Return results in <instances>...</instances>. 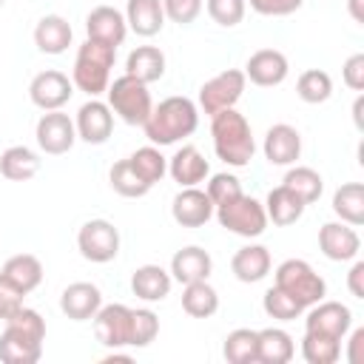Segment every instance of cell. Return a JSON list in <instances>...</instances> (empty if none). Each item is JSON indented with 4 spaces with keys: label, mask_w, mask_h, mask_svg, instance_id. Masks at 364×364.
I'll return each instance as SVG.
<instances>
[{
    "label": "cell",
    "mask_w": 364,
    "mask_h": 364,
    "mask_svg": "<svg viewBox=\"0 0 364 364\" xmlns=\"http://www.w3.org/2000/svg\"><path fill=\"white\" fill-rule=\"evenodd\" d=\"M102 361H131V355L128 353H119V350H111V353L102 355Z\"/></svg>",
    "instance_id": "52"
},
{
    "label": "cell",
    "mask_w": 364,
    "mask_h": 364,
    "mask_svg": "<svg viewBox=\"0 0 364 364\" xmlns=\"http://www.w3.org/2000/svg\"><path fill=\"white\" fill-rule=\"evenodd\" d=\"M171 216L182 228H202L213 216V202L202 188H182L171 202Z\"/></svg>",
    "instance_id": "18"
},
{
    "label": "cell",
    "mask_w": 364,
    "mask_h": 364,
    "mask_svg": "<svg viewBox=\"0 0 364 364\" xmlns=\"http://www.w3.org/2000/svg\"><path fill=\"white\" fill-rule=\"evenodd\" d=\"M273 279H276V287L284 290L287 296H293L304 310L327 296V282L304 259H284L276 267Z\"/></svg>",
    "instance_id": "5"
},
{
    "label": "cell",
    "mask_w": 364,
    "mask_h": 364,
    "mask_svg": "<svg viewBox=\"0 0 364 364\" xmlns=\"http://www.w3.org/2000/svg\"><path fill=\"white\" fill-rule=\"evenodd\" d=\"M296 353L293 336L282 327L256 330V364H287Z\"/></svg>",
    "instance_id": "24"
},
{
    "label": "cell",
    "mask_w": 364,
    "mask_h": 364,
    "mask_svg": "<svg viewBox=\"0 0 364 364\" xmlns=\"http://www.w3.org/2000/svg\"><path fill=\"white\" fill-rule=\"evenodd\" d=\"M199 125V108L188 97H165L159 105L151 108L148 119L142 122L145 136L151 145H173L185 136H191Z\"/></svg>",
    "instance_id": "2"
},
{
    "label": "cell",
    "mask_w": 364,
    "mask_h": 364,
    "mask_svg": "<svg viewBox=\"0 0 364 364\" xmlns=\"http://www.w3.org/2000/svg\"><path fill=\"white\" fill-rule=\"evenodd\" d=\"M102 307V293L91 282H71L60 293V310L71 321H91Z\"/></svg>",
    "instance_id": "19"
},
{
    "label": "cell",
    "mask_w": 364,
    "mask_h": 364,
    "mask_svg": "<svg viewBox=\"0 0 364 364\" xmlns=\"http://www.w3.org/2000/svg\"><path fill=\"white\" fill-rule=\"evenodd\" d=\"M282 185L290 188L304 205L318 202V196H321V191H324V179H321V173H318L316 168H307V165H293V168L284 173Z\"/></svg>",
    "instance_id": "34"
},
{
    "label": "cell",
    "mask_w": 364,
    "mask_h": 364,
    "mask_svg": "<svg viewBox=\"0 0 364 364\" xmlns=\"http://www.w3.org/2000/svg\"><path fill=\"white\" fill-rule=\"evenodd\" d=\"M262 205H264L267 222H273V225H279V228H287V225L299 222L301 213H304V208H307V205H304L290 188H284V185L273 188Z\"/></svg>",
    "instance_id": "29"
},
{
    "label": "cell",
    "mask_w": 364,
    "mask_h": 364,
    "mask_svg": "<svg viewBox=\"0 0 364 364\" xmlns=\"http://www.w3.org/2000/svg\"><path fill=\"white\" fill-rule=\"evenodd\" d=\"M77 250L94 264L114 262L119 253V230L108 219H88L77 233Z\"/></svg>",
    "instance_id": "10"
},
{
    "label": "cell",
    "mask_w": 364,
    "mask_h": 364,
    "mask_svg": "<svg viewBox=\"0 0 364 364\" xmlns=\"http://www.w3.org/2000/svg\"><path fill=\"white\" fill-rule=\"evenodd\" d=\"M37 171H40V156L28 145H11L0 154V173L9 182H26L37 176Z\"/></svg>",
    "instance_id": "31"
},
{
    "label": "cell",
    "mask_w": 364,
    "mask_h": 364,
    "mask_svg": "<svg viewBox=\"0 0 364 364\" xmlns=\"http://www.w3.org/2000/svg\"><path fill=\"white\" fill-rule=\"evenodd\" d=\"M296 94L307 105H321L333 97V77L321 68H307L296 80Z\"/></svg>",
    "instance_id": "35"
},
{
    "label": "cell",
    "mask_w": 364,
    "mask_h": 364,
    "mask_svg": "<svg viewBox=\"0 0 364 364\" xmlns=\"http://www.w3.org/2000/svg\"><path fill=\"white\" fill-rule=\"evenodd\" d=\"M85 34H88V40H100V43H108L117 48V46H122V40L128 34L125 14L117 11L114 6H97L85 17Z\"/></svg>",
    "instance_id": "20"
},
{
    "label": "cell",
    "mask_w": 364,
    "mask_h": 364,
    "mask_svg": "<svg viewBox=\"0 0 364 364\" xmlns=\"http://www.w3.org/2000/svg\"><path fill=\"white\" fill-rule=\"evenodd\" d=\"M361 108H364V97L358 94V97H355V102H353V122H355V128H358V131H364V122H361Z\"/></svg>",
    "instance_id": "51"
},
{
    "label": "cell",
    "mask_w": 364,
    "mask_h": 364,
    "mask_svg": "<svg viewBox=\"0 0 364 364\" xmlns=\"http://www.w3.org/2000/svg\"><path fill=\"white\" fill-rule=\"evenodd\" d=\"M262 307H264V313H267L270 318H276V321H293V318H299V316L304 313V307H301L293 296H287L284 290H279L276 284L262 296Z\"/></svg>",
    "instance_id": "40"
},
{
    "label": "cell",
    "mask_w": 364,
    "mask_h": 364,
    "mask_svg": "<svg viewBox=\"0 0 364 364\" xmlns=\"http://www.w3.org/2000/svg\"><path fill=\"white\" fill-rule=\"evenodd\" d=\"M213 216L225 230H230V233H236L242 239H256V236H262L267 230L264 205L259 199L247 196V193H239L236 199H230L225 205H216Z\"/></svg>",
    "instance_id": "7"
},
{
    "label": "cell",
    "mask_w": 364,
    "mask_h": 364,
    "mask_svg": "<svg viewBox=\"0 0 364 364\" xmlns=\"http://www.w3.org/2000/svg\"><path fill=\"white\" fill-rule=\"evenodd\" d=\"M341 77H344V85L347 88L364 91V54L347 57V63L341 65Z\"/></svg>",
    "instance_id": "47"
},
{
    "label": "cell",
    "mask_w": 364,
    "mask_h": 364,
    "mask_svg": "<svg viewBox=\"0 0 364 364\" xmlns=\"http://www.w3.org/2000/svg\"><path fill=\"white\" fill-rule=\"evenodd\" d=\"M270 264H273V259H270V250H267L264 245H245V247H239V250L233 253V259H230L233 276H236L239 282H245V284L262 282V279L270 273Z\"/></svg>",
    "instance_id": "23"
},
{
    "label": "cell",
    "mask_w": 364,
    "mask_h": 364,
    "mask_svg": "<svg viewBox=\"0 0 364 364\" xmlns=\"http://www.w3.org/2000/svg\"><path fill=\"white\" fill-rule=\"evenodd\" d=\"M353 327V310L341 301H316L307 307V316H304V330L310 333H321V336H333L338 341L347 338Z\"/></svg>",
    "instance_id": "12"
},
{
    "label": "cell",
    "mask_w": 364,
    "mask_h": 364,
    "mask_svg": "<svg viewBox=\"0 0 364 364\" xmlns=\"http://www.w3.org/2000/svg\"><path fill=\"white\" fill-rule=\"evenodd\" d=\"M3 3H6V0H0V6H3Z\"/></svg>",
    "instance_id": "53"
},
{
    "label": "cell",
    "mask_w": 364,
    "mask_h": 364,
    "mask_svg": "<svg viewBox=\"0 0 364 364\" xmlns=\"http://www.w3.org/2000/svg\"><path fill=\"white\" fill-rule=\"evenodd\" d=\"M125 74L136 77L145 85L162 80V74H165V54H162V48H156V46H136L128 54V60H125Z\"/></svg>",
    "instance_id": "30"
},
{
    "label": "cell",
    "mask_w": 364,
    "mask_h": 364,
    "mask_svg": "<svg viewBox=\"0 0 364 364\" xmlns=\"http://www.w3.org/2000/svg\"><path fill=\"white\" fill-rule=\"evenodd\" d=\"M71 37H74L71 23L60 14H46L34 26V46L43 54H63L71 46Z\"/></svg>",
    "instance_id": "26"
},
{
    "label": "cell",
    "mask_w": 364,
    "mask_h": 364,
    "mask_svg": "<svg viewBox=\"0 0 364 364\" xmlns=\"http://www.w3.org/2000/svg\"><path fill=\"white\" fill-rule=\"evenodd\" d=\"M205 193L210 196V202H213V208L216 205H225V202H230V199H236L239 193H245L242 191V182H239V176H233V173H213L210 176V182H208V188H205Z\"/></svg>",
    "instance_id": "42"
},
{
    "label": "cell",
    "mask_w": 364,
    "mask_h": 364,
    "mask_svg": "<svg viewBox=\"0 0 364 364\" xmlns=\"http://www.w3.org/2000/svg\"><path fill=\"white\" fill-rule=\"evenodd\" d=\"M210 136H213V151L225 165H230V168L250 165V159L256 154V139H253V128L245 114H239L236 108H225V111L213 114Z\"/></svg>",
    "instance_id": "3"
},
{
    "label": "cell",
    "mask_w": 364,
    "mask_h": 364,
    "mask_svg": "<svg viewBox=\"0 0 364 364\" xmlns=\"http://www.w3.org/2000/svg\"><path fill=\"white\" fill-rule=\"evenodd\" d=\"M125 23L139 37H154L165 26L162 0H128L125 6Z\"/></svg>",
    "instance_id": "27"
},
{
    "label": "cell",
    "mask_w": 364,
    "mask_h": 364,
    "mask_svg": "<svg viewBox=\"0 0 364 364\" xmlns=\"http://www.w3.org/2000/svg\"><path fill=\"white\" fill-rule=\"evenodd\" d=\"M213 270V259L205 247L199 245H188L182 250H176L171 256V279L179 284H191V282H205Z\"/></svg>",
    "instance_id": "22"
},
{
    "label": "cell",
    "mask_w": 364,
    "mask_h": 364,
    "mask_svg": "<svg viewBox=\"0 0 364 364\" xmlns=\"http://www.w3.org/2000/svg\"><path fill=\"white\" fill-rule=\"evenodd\" d=\"M347 9L355 23H364V0H347Z\"/></svg>",
    "instance_id": "50"
},
{
    "label": "cell",
    "mask_w": 364,
    "mask_h": 364,
    "mask_svg": "<svg viewBox=\"0 0 364 364\" xmlns=\"http://www.w3.org/2000/svg\"><path fill=\"white\" fill-rule=\"evenodd\" d=\"M108 182H111V188H114L119 196H125V199H139V196H145V193L151 191V185L136 173V168L131 165V159L114 162L111 171H108Z\"/></svg>",
    "instance_id": "36"
},
{
    "label": "cell",
    "mask_w": 364,
    "mask_h": 364,
    "mask_svg": "<svg viewBox=\"0 0 364 364\" xmlns=\"http://www.w3.org/2000/svg\"><path fill=\"white\" fill-rule=\"evenodd\" d=\"M262 17H287L304 6V0H245Z\"/></svg>",
    "instance_id": "45"
},
{
    "label": "cell",
    "mask_w": 364,
    "mask_h": 364,
    "mask_svg": "<svg viewBox=\"0 0 364 364\" xmlns=\"http://www.w3.org/2000/svg\"><path fill=\"white\" fill-rule=\"evenodd\" d=\"M71 94H74V82L57 68L40 71L28 85V97L40 111H60L71 100Z\"/></svg>",
    "instance_id": "15"
},
{
    "label": "cell",
    "mask_w": 364,
    "mask_h": 364,
    "mask_svg": "<svg viewBox=\"0 0 364 364\" xmlns=\"http://www.w3.org/2000/svg\"><path fill=\"white\" fill-rule=\"evenodd\" d=\"M361 344H364V327H355L350 333V347H347V361L350 364H361Z\"/></svg>",
    "instance_id": "49"
},
{
    "label": "cell",
    "mask_w": 364,
    "mask_h": 364,
    "mask_svg": "<svg viewBox=\"0 0 364 364\" xmlns=\"http://www.w3.org/2000/svg\"><path fill=\"white\" fill-rule=\"evenodd\" d=\"M108 94V108L125 122V125H142L154 108V100H151V91L145 82H139L136 77L131 74H122L117 77L114 82H108L105 88Z\"/></svg>",
    "instance_id": "6"
},
{
    "label": "cell",
    "mask_w": 364,
    "mask_h": 364,
    "mask_svg": "<svg viewBox=\"0 0 364 364\" xmlns=\"http://www.w3.org/2000/svg\"><path fill=\"white\" fill-rule=\"evenodd\" d=\"M168 173L179 188H193L210 176V165L202 156L196 145H182L171 159H168Z\"/></svg>",
    "instance_id": "21"
},
{
    "label": "cell",
    "mask_w": 364,
    "mask_h": 364,
    "mask_svg": "<svg viewBox=\"0 0 364 364\" xmlns=\"http://www.w3.org/2000/svg\"><path fill=\"white\" fill-rule=\"evenodd\" d=\"M43 341H46V318L23 304L14 316L6 318V327L0 333V361L37 364L43 355Z\"/></svg>",
    "instance_id": "1"
},
{
    "label": "cell",
    "mask_w": 364,
    "mask_h": 364,
    "mask_svg": "<svg viewBox=\"0 0 364 364\" xmlns=\"http://www.w3.org/2000/svg\"><path fill=\"white\" fill-rule=\"evenodd\" d=\"M23 299H26V293L17 290L6 276H0V318H3V321H6L9 316H14V313L23 307Z\"/></svg>",
    "instance_id": "46"
},
{
    "label": "cell",
    "mask_w": 364,
    "mask_h": 364,
    "mask_svg": "<svg viewBox=\"0 0 364 364\" xmlns=\"http://www.w3.org/2000/svg\"><path fill=\"white\" fill-rule=\"evenodd\" d=\"M318 250L330 259V262H353L358 259L361 250V236L353 225L347 222H324L318 228Z\"/></svg>",
    "instance_id": "14"
},
{
    "label": "cell",
    "mask_w": 364,
    "mask_h": 364,
    "mask_svg": "<svg viewBox=\"0 0 364 364\" xmlns=\"http://www.w3.org/2000/svg\"><path fill=\"white\" fill-rule=\"evenodd\" d=\"M205 9L210 14V20L222 28H233L245 20L247 3L245 0H205Z\"/></svg>",
    "instance_id": "41"
},
{
    "label": "cell",
    "mask_w": 364,
    "mask_h": 364,
    "mask_svg": "<svg viewBox=\"0 0 364 364\" xmlns=\"http://www.w3.org/2000/svg\"><path fill=\"white\" fill-rule=\"evenodd\" d=\"M0 276H6L17 290H23L28 296L43 282V262L37 256H31V253H14V256H9L3 262Z\"/></svg>",
    "instance_id": "28"
},
{
    "label": "cell",
    "mask_w": 364,
    "mask_h": 364,
    "mask_svg": "<svg viewBox=\"0 0 364 364\" xmlns=\"http://www.w3.org/2000/svg\"><path fill=\"white\" fill-rule=\"evenodd\" d=\"M245 85H247L245 71H239V68L219 71L216 77L202 82V88H199V108L208 117H213V114H219L225 108H236V102L245 94Z\"/></svg>",
    "instance_id": "9"
},
{
    "label": "cell",
    "mask_w": 364,
    "mask_h": 364,
    "mask_svg": "<svg viewBox=\"0 0 364 364\" xmlns=\"http://www.w3.org/2000/svg\"><path fill=\"white\" fill-rule=\"evenodd\" d=\"M333 213L341 222L353 225V228L364 225V185L361 182H344L341 188H336V193H333Z\"/></svg>",
    "instance_id": "33"
},
{
    "label": "cell",
    "mask_w": 364,
    "mask_h": 364,
    "mask_svg": "<svg viewBox=\"0 0 364 364\" xmlns=\"http://www.w3.org/2000/svg\"><path fill=\"white\" fill-rule=\"evenodd\" d=\"M74 128H77V139H82L88 145H102V142H108V136L114 131V111L108 108V102L91 97L88 102L80 105V111L74 117Z\"/></svg>",
    "instance_id": "13"
},
{
    "label": "cell",
    "mask_w": 364,
    "mask_h": 364,
    "mask_svg": "<svg viewBox=\"0 0 364 364\" xmlns=\"http://www.w3.org/2000/svg\"><path fill=\"white\" fill-rule=\"evenodd\" d=\"M222 355L230 364H256V330L239 327L225 336Z\"/></svg>",
    "instance_id": "38"
},
{
    "label": "cell",
    "mask_w": 364,
    "mask_h": 364,
    "mask_svg": "<svg viewBox=\"0 0 364 364\" xmlns=\"http://www.w3.org/2000/svg\"><path fill=\"white\" fill-rule=\"evenodd\" d=\"M91 321H94V336L102 347L108 350L134 347V307L102 304Z\"/></svg>",
    "instance_id": "8"
},
{
    "label": "cell",
    "mask_w": 364,
    "mask_h": 364,
    "mask_svg": "<svg viewBox=\"0 0 364 364\" xmlns=\"http://www.w3.org/2000/svg\"><path fill=\"white\" fill-rule=\"evenodd\" d=\"M171 273L159 264H139L131 273V293L142 301H162L171 293Z\"/></svg>",
    "instance_id": "25"
},
{
    "label": "cell",
    "mask_w": 364,
    "mask_h": 364,
    "mask_svg": "<svg viewBox=\"0 0 364 364\" xmlns=\"http://www.w3.org/2000/svg\"><path fill=\"white\" fill-rule=\"evenodd\" d=\"M131 165L136 168V173L154 188L156 182H162V176L168 173V159L162 156V151L156 145H145V148H136L131 156Z\"/></svg>",
    "instance_id": "39"
},
{
    "label": "cell",
    "mask_w": 364,
    "mask_h": 364,
    "mask_svg": "<svg viewBox=\"0 0 364 364\" xmlns=\"http://www.w3.org/2000/svg\"><path fill=\"white\" fill-rule=\"evenodd\" d=\"M159 336V316L148 307L134 310V347H148Z\"/></svg>",
    "instance_id": "43"
},
{
    "label": "cell",
    "mask_w": 364,
    "mask_h": 364,
    "mask_svg": "<svg viewBox=\"0 0 364 364\" xmlns=\"http://www.w3.org/2000/svg\"><path fill=\"white\" fill-rule=\"evenodd\" d=\"M301 358L307 364H336L341 358V341L333 336H321V333H310L304 330L301 338Z\"/></svg>",
    "instance_id": "37"
},
{
    "label": "cell",
    "mask_w": 364,
    "mask_h": 364,
    "mask_svg": "<svg viewBox=\"0 0 364 364\" xmlns=\"http://www.w3.org/2000/svg\"><path fill=\"white\" fill-rule=\"evenodd\" d=\"M262 151L270 165H282V168L296 165V159L301 156V134L287 122H276L267 128Z\"/></svg>",
    "instance_id": "17"
},
{
    "label": "cell",
    "mask_w": 364,
    "mask_h": 364,
    "mask_svg": "<svg viewBox=\"0 0 364 364\" xmlns=\"http://www.w3.org/2000/svg\"><path fill=\"white\" fill-rule=\"evenodd\" d=\"M202 0H162V11L176 26H191L202 14Z\"/></svg>",
    "instance_id": "44"
},
{
    "label": "cell",
    "mask_w": 364,
    "mask_h": 364,
    "mask_svg": "<svg viewBox=\"0 0 364 364\" xmlns=\"http://www.w3.org/2000/svg\"><path fill=\"white\" fill-rule=\"evenodd\" d=\"M182 310L193 318H210L219 310V293L216 287L205 279V282H191L182 284Z\"/></svg>",
    "instance_id": "32"
},
{
    "label": "cell",
    "mask_w": 364,
    "mask_h": 364,
    "mask_svg": "<svg viewBox=\"0 0 364 364\" xmlns=\"http://www.w3.org/2000/svg\"><path fill=\"white\" fill-rule=\"evenodd\" d=\"M347 287L355 299H364V262L361 259H353V267L347 273Z\"/></svg>",
    "instance_id": "48"
},
{
    "label": "cell",
    "mask_w": 364,
    "mask_h": 364,
    "mask_svg": "<svg viewBox=\"0 0 364 364\" xmlns=\"http://www.w3.org/2000/svg\"><path fill=\"white\" fill-rule=\"evenodd\" d=\"M290 74V63L279 48H259L245 63V77L259 88L282 85Z\"/></svg>",
    "instance_id": "16"
},
{
    "label": "cell",
    "mask_w": 364,
    "mask_h": 364,
    "mask_svg": "<svg viewBox=\"0 0 364 364\" xmlns=\"http://www.w3.org/2000/svg\"><path fill=\"white\" fill-rule=\"evenodd\" d=\"M117 60V48L100 40H85L77 48V60H74V71H71V82L74 88H80L88 97H100L105 94L108 82H111V68Z\"/></svg>",
    "instance_id": "4"
},
{
    "label": "cell",
    "mask_w": 364,
    "mask_h": 364,
    "mask_svg": "<svg viewBox=\"0 0 364 364\" xmlns=\"http://www.w3.org/2000/svg\"><path fill=\"white\" fill-rule=\"evenodd\" d=\"M34 136H37V145L43 154L48 156H63L74 148L77 142V128H74V119L63 111H46L40 119H37V128H34Z\"/></svg>",
    "instance_id": "11"
}]
</instances>
